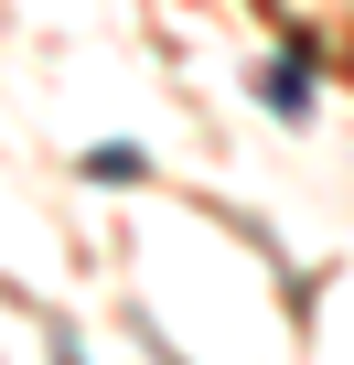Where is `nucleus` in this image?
<instances>
[{"instance_id":"nucleus-1","label":"nucleus","mask_w":354,"mask_h":365,"mask_svg":"<svg viewBox=\"0 0 354 365\" xmlns=\"http://www.w3.org/2000/svg\"><path fill=\"white\" fill-rule=\"evenodd\" d=\"M258 108L311 118V43H279V65H258Z\"/></svg>"},{"instance_id":"nucleus-3","label":"nucleus","mask_w":354,"mask_h":365,"mask_svg":"<svg viewBox=\"0 0 354 365\" xmlns=\"http://www.w3.org/2000/svg\"><path fill=\"white\" fill-rule=\"evenodd\" d=\"M43 344H54V365H86V344H76V322H43Z\"/></svg>"},{"instance_id":"nucleus-2","label":"nucleus","mask_w":354,"mask_h":365,"mask_svg":"<svg viewBox=\"0 0 354 365\" xmlns=\"http://www.w3.org/2000/svg\"><path fill=\"white\" fill-rule=\"evenodd\" d=\"M76 172H86V182H140V172H150V161H140V150H129V140H108V150H86V161H76Z\"/></svg>"}]
</instances>
